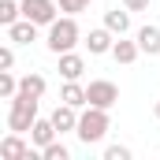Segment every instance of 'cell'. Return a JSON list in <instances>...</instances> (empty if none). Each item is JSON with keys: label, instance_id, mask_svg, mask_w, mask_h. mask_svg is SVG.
Masks as SVG:
<instances>
[{"label": "cell", "instance_id": "cell-15", "mask_svg": "<svg viewBox=\"0 0 160 160\" xmlns=\"http://www.w3.org/2000/svg\"><path fill=\"white\" fill-rule=\"evenodd\" d=\"M60 101H63V104H75V108H86V104H89V101H86V86H82L78 78L63 82V89H60Z\"/></svg>", "mask_w": 160, "mask_h": 160}, {"label": "cell", "instance_id": "cell-23", "mask_svg": "<svg viewBox=\"0 0 160 160\" xmlns=\"http://www.w3.org/2000/svg\"><path fill=\"white\" fill-rule=\"evenodd\" d=\"M123 8H127V11H145L149 0H123Z\"/></svg>", "mask_w": 160, "mask_h": 160}, {"label": "cell", "instance_id": "cell-16", "mask_svg": "<svg viewBox=\"0 0 160 160\" xmlns=\"http://www.w3.org/2000/svg\"><path fill=\"white\" fill-rule=\"evenodd\" d=\"M45 89H48V82H45V75H38V71H30V75H22L19 78V93H26V97H45Z\"/></svg>", "mask_w": 160, "mask_h": 160}, {"label": "cell", "instance_id": "cell-1", "mask_svg": "<svg viewBox=\"0 0 160 160\" xmlns=\"http://www.w3.org/2000/svg\"><path fill=\"white\" fill-rule=\"evenodd\" d=\"M82 41V30H78V19L75 15H60L52 26H48V34H45V45H48V52H71L75 45Z\"/></svg>", "mask_w": 160, "mask_h": 160}, {"label": "cell", "instance_id": "cell-20", "mask_svg": "<svg viewBox=\"0 0 160 160\" xmlns=\"http://www.w3.org/2000/svg\"><path fill=\"white\" fill-rule=\"evenodd\" d=\"M56 4H60V11H63V15H78V11L89 8V0H56Z\"/></svg>", "mask_w": 160, "mask_h": 160}, {"label": "cell", "instance_id": "cell-9", "mask_svg": "<svg viewBox=\"0 0 160 160\" xmlns=\"http://www.w3.org/2000/svg\"><path fill=\"white\" fill-rule=\"evenodd\" d=\"M52 123H56V130L60 134H67V130H78V108L75 104H56V112H52Z\"/></svg>", "mask_w": 160, "mask_h": 160}, {"label": "cell", "instance_id": "cell-14", "mask_svg": "<svg viewBox=\"0 0 160 160\" xmlns=\"http://www.w3.org/2000/svg\"><path fill=\"white\" fill-rule=\"evenodd\" d=\"M104 26H108L116 38H123V34L130 30V11H127V8H123V11L119 8H108V11H104Z\"/></svg>", "mask_w": 160, "mask_h": 160}, {"label": "cell", "instance_id": "cell-24", "mask_svg": "<svg viewBox=\"0 0 160 160\" xmlns=\"http://www.w3.org/2000/svg\"><path fill=\"white\" fill-rule=\"evenodd\" d=\"M153 116H157V119H160V101H157V108H153Z\"/></svg>", "mask_w": 160, "mask_h": 160}, {"label": "cell", "instance_id": "cell-12", "mask_svg": "<svg viewBox=\"0 0 160 160\" xmlns=\"http://www.w3.org/2000/svg\"><path fill=\"white\" fill-rule=\"evenodd\" d=\"M82 71H86V60H82L75 48H71V52H60V75H63V82L82 78Z\"/></svg>", "mask_w": 160, "mask_h": 160}, {"label": "cell", "instance_id": "cell-10", "mask_svg": "<svg viewBox=\"0 0 160 160\" xmlns=\"http://www.w3.org/2000/svg\"><path fill=\"white\" fill-rule=\"evenodd\" d=\"M38 22H30V19H19V22H11L8 26V41H15V45H30V41H38Z\"/></svg>", "mask_w": 160, "mask_h": 160}, {"label": "cell", "instance_id": "cell-21", "mask_svg": "<svg viewBox=\"0 0 160 160\" xmlns=\"http://www.w3.org/2000/svg\"><path fill=\"white\" fill-rule=\"evenodd\" d=\"M104 160H130V149L127 145H108L104 149Z\"/></svg>", "mask_w": 160, "mask_h": 160}, {"label": "cell", "instance_id": "cell-17", "mask_svg": "<svg viewBox=\"0 0 160 160\" xmlns=\"http://www.w3.org/2000/svg\"><path fill=\"white\" fill-rule=\"evenodd\" d=\"M19 15H22V0H0V26L19 22Z\"/></svg>", "mask_w": 160, "mask_h": 160}, {"label": "cell", "instance_id": "cell-6", "mask_svg": "<svg viewBox=\"0 0 160 160\" xmlns=\"http://www.w3.org/2000/svg\"><path fill=\"white\" fill-rule=\"evenodd\" d=\"M82 45L89 48V56H104V52H112V45H116V34L108 30V26H97V30H89Z\"/></svg>", "mask_w": 160, "mask_h": 160}, {"label": "cell", "instance_id": "cell-13", "mask_svg": "<svg viewBox=\"0 0 160 160\" xmlns=\"http://www.w3.org/2000/svg\"><path fill=\"white\" fill-rule=\"evenodd\" d=\"M142 56V45H138V38L127 41V38H116V45H112V60L116 63H134Z\"/></svg>", "mask_w": 160, "mask_h": 160}, {"label": "cell", "instance_id": "cell-18", "mask_svg": "<svg viewBox=\"0 0 160 160\" xmlns=\"http://www.w3.org/2000/svg\"><path fill=\"white\" fill-rule=\"evenodd\" d=\"M15 93H19V78H15L11 71H0V97H4V101H11Z\"/></svg>", "mask_w": 160, "mask_h": 160}, {"label": "cell", "instance_id": "cell-8", "mask_svg": "<svg viewBox=\"0 0 160 160\" xmlns=\"http://www.w3.org/2000/svg\"><path fill=\"white\" fill-rule=\"evenodd\" d=\"M56 138H60V130H56L52 116H48V119H41V116H38V123L30 127V142H34L38 149H45V145H48V142H56Z\"/></svg>", "mask_w": 160, "mask_h": 160}, {"label": "cell", "instance_id": "cell-2", "mask_svg": "<svg viewBox=\"0 0 160 160\" xmlns=\"http://www.w3.org/2000/svg\"><path fill=\"white\" fill-rule=\"evenodd\" d=\"M108 127H112V119H108V108L86 104V112L78 116V130H75V134H78L82 145H97V142H104Z\"/></svg>", "mask_w": 160, "mask_h": 160}, {"label": "cell", "instance_id": "cell-19", "mask_svg": "<svg viewBox=\"0 0 160 160\" xmlns=\"http://www.w3.org/2000/svg\"><path fill=\"white\" fill-rule=\"evenodd\" d=\"M41 157H45V160H71V153H67L63 142H48V145L41 149Z\"/></svg>", "mask_w": 160, "mask_h": 160}, {"label": "cell", "instance_id": "cell-22", "mask_svg": "<svg viewBox=\"0 0 160 160\" xmlns=\"http://www.w3.org/2000/svg\"><path fill=\"white\" fill-rule=\"evenodd\" d=\"M11 67H15V52L4 45V48H0V71H11Z\"/></svg>", "mask_w": 160, "mask_h": 160}, {"label": "cell", "instance_id": "cell-3", "mask_svg": "<svg viewBox=\"0 0 160 160\" xmlns=\"http://www.w3.org/2000/svg\"><path fill=\"white\" fill-rule=\"evenodd\" d=\"M34 123H38V97L15 93V97H11V108H8V130L30 134V127H34Z\"/></svg>", "mask_w": 160, "mask_h": 160}, {"label": "cell", "instance_id": "cell-11", "mask_svg": "<svg viewBox=\"0 0 160 160\" xmlns=\"http://www.w3.org/2000/svg\"><path fill=\"white\" fill-rule=\"evenodd\" d=\"M134 38H138V45H142V52L145 56H160V26H138L134 30Z\"/></svg>", "mask_w": 160, "mask_h": 160}, {"label": "cell", "instance_id": "cell-5", "mask_svg": "<svg viewBox=\"0 0 160 160\" xmlns=\"http://www.w3.org/2000/svg\"><path fill=\"white\" fill-rule=\"evenodd\" d=\"M86 101L97 104V108H112V104L119 101V86L108 82V78H93L89 86H86Z\"/></svg>", "mask_w": 160, "mask_h": 160}, {"label": "cell", "instance_id": "cell-7", "mask_svg": "<svg viewBox=\"0 0 160 160\" xmlns=\"http://www.w3.org/2000/svg\"><path fill=\"white\" fill-rule=\"evenodd\" d=\"M0 157H8V160H30V145H26V138H22L19 130H11V134L0 142Z\"/></svg>", "mask_w": 160, "mask_h": 160}, {"label": "cell", "instance_id": "cell-4", "mask_svg": "<svg viewBox=\"0 0 160 160\" xmlns=\"http://www.w3.org/2000/svg\"><path fill=\"white\" fill-rule=\"evenodd\" d=\"M22 19H30L38 26H52L60 19V4L56 0H22Z\"/></svg>", "mask_w": 160, "mask_h": 160}]
</instances>
